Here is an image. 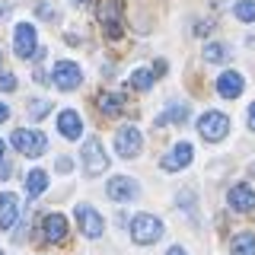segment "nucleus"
Instances as JSON below:
<instances>
[{
	"label": "nucleus",
	"instance_id": "nucleus-1",
	"mask_svg": "<svg viewBox=\"0 0 255 255\" xmlns=\"http://www.w3.org/2000/svg\"><path fill=\"white\" fill-rule=\"evenodd\" d=\"M96 19L102 22L109 38L122 35V0H96Z\"/></svg>",
	"mask_w": 255,
	"mask_h": 255
},
{
	"label": "nucleus",
	"instance_id": "nucleus-2",
	"mask_svg": "<svg viewBox=\"0 0 255 255\" xmlns=\"http://www.w3.org/2000/svg\"><path fill=\"white\" fill-rule=\"evenodd\" d=\"M163 236V223H159V217H153V214H137V217L131 220V239L140 246H150L156 243V239Z\"/></svg>",
	"mask_w": 255,
	"mask_h": 255
},
{
	"label": "nucleus",
	"instance_id": "nucleus-3",
	"mask_svg": "<svg viewBox=\"0 0 255 255\" xmlns=\"http://www.w3.org/2000/svg\"><path fill=\"white\" fill-rule=\"evenodd\" d=\"M140 147H143V137H140V131L134 125H122L115 131V150H118V156L134 159V156L140 153Z\"/></svg>",
	"mask_w": 255,
	"mask_h": 255
},
{
	"label": "nucleus",
	"instance_id": "nucleus-4",
	"mask_svg": "<svg viewBox=\"0 0 255 255\" xmlns=\"http://www.w3.org/2000/svg\"><path fill=\"white\" fill-rule=\"evenodd\" d=\"M13 147L19 150L22 156H42L48 140L42 131H26V128H19V131H13Z\"/></svg>",
	"mask_w": 255,
	"mask_h": 255
},
{
	"label": "nucleus",
	"instance_id": "nucleus-5",
	"mask_svg": "<svg viewBox=\"0 0 255 255\" xmlns=\"http://www.w3.org/2000/svg\"><path fill=\"white\" fill-rule=\"evenodd\" d=\"M83 169L86 175H99V172H106V166H109V156H106V150H102V143L99 137H90L83 143Z\"/></svg>",
	"mask_w": 255,
	"mask_h": 255
},
{
	"label": "nucleus",
	"instance_id": "nucleus-6",
	"mask_svg": "<svg viewBox=\"0 0 255 255\" xmlns=\"http://www.w3.org/2000/svg\"><path fill=\"white\" fill-rule=\"evenodd\" d=\"M198 131H201L204 140H220L223 134L230 131V118L223 115V112H204V115L198 118Z\"/></svg>",
	"mask_w": 255,
	"mask_h": 255
},
{
	"label": "nucleus",
	"instance_id": "nucleus-7",
	"mask_svg": "<svg viewBox=\"0 0 255 255\" xmlns=\"http://www.w3.org/2000/svg\"><path fill=\"white\" fill-rule=\"evenodd\" d=\"M51 83L58 86V90H77V86L83 83V70L70 61H58L54 70H51Z\"/></svg>",
	"mask_w": 255,
	"mask_h": 255
},
{
	"label": "nucleus",
	"instance_id": "nucleus-8",
	"mask_svg": "<svg viewBox=\"0 0 255 255\" xmlns=\"http://www.w3.org/2000/svg\"><path fill=\"white\" fill-rule=\"evenodd\" d=\"M13 48H16V54H19V58H35V26H32V22H19V26H16V35H13Z\"/></svg>",
	"mask_w": 255,
	"mask_h": 255
},
{
	"label": "nucleus",
	"instance_id": "nucleus-9",
	"mask_svg": "<svg viewBox=\"0 0 255 255\" xmlns=\"http://www.w3.org/2000/svg\"><path fill=\"white\" fill-rule=\"evenodd\" d=\"M77 223H80V233H83V236H90V239L102 236V230H106L102 217L93 211L90 204H77Z\"/></svg>",
	"mask_w": 255,
	"mask_h": 255
},
{
	"label": "nucleus",
	"instance_id": "nucleus-10",
	"mask_svg": "<svg viewBox=\"0 0 255 255\" xmlns=\"http://www.w3.org/2000/svg\"><path fill=\"white\" fill-rule=\"evenodd\" d=\"M137 182L128 179V175H115V179L106 185V195L112 198V201H131V198H137Z\"/></svg>",
	"mask_w": 255,
	"mask_h": 255
},
{
	"label": "nucleus",
	"instance_id": "nucleus-11",
	"mask_svg": "<svg viewBox=\"0 0 255 255\" xmlns=\"http://www.w3.org/2000/svg\"><path fill=\"white\" fill-rule=\"evenodd\" d=\"M191 153H195V150H191V143L182 140V143H175L169 153L159 159V166H163V169H169V172H175V169H185V166L191 163Z\"/></svg>",
	"mask_w": 255,
	"mask_h": 255
},
{
	"label": "nucleus",
	"instance_id": "nucleus-12",
	"mask_svg": "<svg viewBox=\"0 0 255 255\" xmlns=\"http://www.w3.org/2000/svg\"><path fill=\"white\" fill-rule=\"evenodd\" d=\"M42 233L48 243H64L67 239V220H64V214H48L42 220Z\"/></svg>",
	"mask_w": 255,
	"mask_h": 255
},
{
	"label": "nucleus",
	"instance_id": "nucleus-13",
	"mask_svg": "<svg viewBox=\"0 0 255 255\" xmlns=\"http://www.w3.org/2000/svg\"><path fill=\"white\" fill-rule=\"evenodd\" d=\"M16 217H19V198L13 191H3L0 195V230H10Z\"/></svg>",
	"mask_w": 255,
	"mask_h": 255
},
{
	"label": "nucleus",
	"instance_id": "nucleus-14",
	"mask_svg": "<svg viewBox=\"0 0 255 255\" xmlns=\"http://www.w3.org/2000/svg\"><path fill=\"white\" fill-rule=\"evenodd\" d=\"M243 86H246V80H243V74H236V70H227V74L217 77V93L223 99H236V96L243 93Z\"/></svg>",
	"mask_w": 255,
	"mask_h": 255
},
{
	"label": "nucleus",
	"instance_id": "nucleus-15",
	"mask_svg": "<svg viewBox=\"0 0 255 255\" xmlns=\"http://www.w3.org/2000/svg\"><path fill=\"white\" fill-rule=\"evenodd\" d=\"M58 131H61L67 140H77L80 131H83V118H80L74 109H64L61 115H58Z\"/></svg>",
	"mask_w": 255,
	"mask_h": 255
},
{
	"label": "nucleus",
	"instance_id": "nucleus-16",
	"mask_svg": "<svg viewBox=\"0 0 255 255\" xmlns=\"http://www.w3.org/2000/svg\"><path fill=\"white\" fill-rule=\"evenodd\" d=\"M227 201H230V207H233V211H252V207H255V191H252L249 185H243V182H239V185L230 188Z\"/></svg>",
	"mask_w": 255,
	"mask_h": 255
},
{
	"label": "nucleus",
	"instance_id": "nucleus-17",
	"mask_svg": "<svg viewBox=\"0 0 255 255\" xmlns=\"http://www.w3.org/2000/svg\"><path fill=\"white\" fill-rule=\"evenodd\" d=\"M185 118H188V106H185V102H169L166 112L156 118V128H163V125H169V122L179 125V122H185Z\"/></svg>",
	"mask_w": 255,
	"mask_h": 255
},
{
	"label": "nucleus",
	"instance_id": "nucleus-18",
	"mask_svg": "<svg viewBox=\"0 0 255 255\" xmlns=\"http://www.w3.org/2000/svg\"><path fill=\"white\" fill-rule=\"evenodd\" d=\"M45 188H48V172H45V169H32V172L26 175V195H29V198H38Z\"/></svg>",
	"mask_w": 255,
	"mask_h": 255
},
{
	"label": "nucleus",
	"instance_id": "nucleus-19",
	"mask_svg": "<svg viewBox=\"0 0 255 255\" xmlns=\"http://www.w3.org/2000/svg\"><path fill=\"white\" fill-rule=\"evenodd\" d=\"M96 106H99L102 115H118L122 106H125V99L115 96V93H99V96H96Z\"/></svg>",
	"mask_w": 255,
	"mask_h": 255
},
{
	"label": "nucleus",
	"instance_id": "nucleus-20",
	"mask_svg": "<svg viewBox=\"0 0 255 255\" xmlns=\"http://www.w3.org/2000/svg\"><path fill=\"white\" fill-rule=\"evenodd\" d=\"M230 249H233V255H255V233H249V230L236 233Z\"/></svg>",
	"mask_w": 255,
	"mask_h": 255
},
{
	"label": "nucleus",
	"instance_id": "nucleus-21",
	"mask_svg": "<svg viewBox=\"0 0 255 255\" xmlns=\"http://www.w3.org/2000/svg\"><path fill=\"white\" fill-rule=\"evenodd\" d=\"M128 83H131L134 90H150V86H153V70H134Z\"/></svg>",
	"mask_w": 255,
	"mask_h": 255
},
{
	"label": "nucleus",
	"instance_id": "nucleus-22",
	"mask_svg": "<svg viewBox=\"0 0 255 255\" xmlns=\"http://www.w3.org/2000/svg\"><path fill=\"white\" fill-rule=\"evenodd\" d=\"M233 13H236V19H243V22H255V0H239L233 6Z\"/></svg>",
	"mask_w": 255,
	"mask_h": 255
},
{
	"label": "nucleus",
	"instance_id": "nucleus-23",
	"mask_svg": "<svg viewBox=\"0 0 255 255\" xmlns=\"http://www.w3.org/2000/svg\"><path fill=\"white\" fill-rule=\"evenodd\" d=\"M223 58H230L227 45H220V42H211V45L204 48V61H223Z\"/></svg>",
	"mask_w": 255,
	"mask_h": 255
},
{
	"label": "nucleus",
	"instance_id": "nucleus-24",
	"mask_svg": "<svg viewBox=\"0 0 255 255\" xmlns=\"http://www.w3.org/2000/svg\"><path fill=\"white\" fill-rule=\"evenodd\" d=\"M51 112V102L48 99H32L29 102V118H45Z\"/></svg>",
	"mask_w": 255,
	"mask_h": 255
},
{
	"label": "nucleus",
	"instance_id": "nucleus-25",
	"mask_svg": "<svg viewBox=\"0 0 255 255\" xmlns=\"http://www.w3.org/2000/svg\"><path fill=\"white\" fill-rule=\"evenodd\" d=\"M35 13L42 16V19H51V22L58 19V10H51V6H48V3H38V6H35Z\"/></svg>",
	"mask_w": 255,
	"mask_h": 255
},
{
	"label": "nucleus",
	"instance_id": "nucleus-26",
	"mask_svg": "<svg viewBox=\"0 0 255 255\" xmlns=\"http://www.w3.org/2000/svg\"><path fill=\"white\" fill-rule=\"evenodd\" d=\"M0 90H3V93H13L16 90V77L13 74H0Z\"/></svg>",
	"mask_w": 255,
	"mask_h": 255
},
{
	"label": "nucleus",
	"instance_id": "nucleus-27",
	"mask_svg": "<svg viewBox=\"0 0 255 255\" xmlns=\"http://www.w3.org/2000/svg\"><path fill=\"white\" fill-rule=\"evenodd\" d=\"M211 26H214L211 19H201V22L195 26V32H198V35H207V32H211Z\"/></svg>",
	"mask_w": 255,
	"mask_h": 255
},
{
	"label": "nucleus",
	"instance_id": "nucleus-28",
	"mask_svg": "<svg viewBox=\"0 0 255 255\" xmlns=\"http://www.w3.org/2000/svg\"><path fill=\"white\" fill-rule=\"evenodd\" d=\"M246 122H249V131H255V102L249 106V115H246Z\"/></svg>",
	"mask_w": 255,
	"mask_h": 255
},
{
	"label": "nucleus",
	"instance_id": "nucleus-29",
	"mask_svg": "<svg viewBox=\"0 0 255 255\" xmlns=\"http://www.w3.org/2000/svg\"><path fill=\"white\" fill-rule=\"evenodd\" d=\"M70 166H74V163H70V159H67V156H61V159H58V169H61V172H67V169H70Z\"/></svg>",
	"mask_w": 255,
	"mask_h": 255
},
{
	"label": "nucleus",
	"instance_id": "nucleus-30",
	"mask_svg": "<svg viewBox=\"0 0 255 255\" xmlns=\"http://www.w3.org/2000/svg\"><path fill=\"white\" fill-rule=\"evenodd\" d=\"M6 118H10V109H6L3 102H0V122H6Z\"/></svg>",
	"mask_w": 255,
	"mask_h": 255
},
{
	"label": "nucleus",
	"instance_id": "nucleus-31",
	"mask_svg": "<svg viewBox=\"0 0 255 255\" xmlns=\"http://www.w3.org/2000/svg\"><path fill=\"white\" fill-rule=\"evenodd\" d=\"M10 175V163H0V179H6Z\"/></svg>",
	"mask_w": 255,
	"mask_h": 255
},
{
	"label": "nucleus",
	"instance_id": "nucleus-32",
	"mask_svg": "<svg viewBox=\"0 0 255 255\" xmlns=\"http://www.w3.org/2000/svg\"><path fill=\"white\" fill-rule=\"evenodd\" d=\"M166 255H185V249H182V246H172V249L166 252Z\"/></svg>",
	"mask_w": 255,
	"mask_h": 255
},
{
	"label": "nucleus",
	"instance_id": "nucleus-33",
	"mask_svg": "<svg viewBox=\"0 0 255 255\" xmlns=\"http://www.w3.org/2000/svg\"><path fill=\"white\" fill-rule=\"evenodd\" d=\"M3 16H10V3H0V19H3Z\"/></svg>",
	"mask_w": 255,
	"mask_h": 255
},
{
	"label": "nucleus",
	"instance_id": "nucleus-34",
	"mask_svg": "<svg viewBox=\"0 0 255 255\" xmlns=\"http://www.w3.org/2000/svg\"><path fill=\"white\" fill-rule=\"evenodd\" d=\"M3 153H6V143L0 140V163H3Z\"/></svg>",
	"mask_w": 255,
	"mask_h": 255
},
{
	"label": "nucleus",
	"instance_id": "nucleus-35",
	"mask_svg": "<svg viewBox=\"0 0 255 255\" xmlns=\"http://www.w3.org/2000/svg\"><path fill=\"white\" fill-rule=\"evenodd\" d=\"M70 3H74V6H83V3H86V0H70Z\"/></svg>",
	"mask_w": 255,
	"mask_h": 255
},
{
	"label": "nucleus",
	"instance_id": "nucleus-36",
	"mask_svg": "<svg viewBox=\"0 0 255 255\" xmlns=\"http://www.w3.org/2000/svg\"><path fill=\"white\" fill-rule=\"evenodd\" d=\"M0 74H3V54H0Z\"/></svg>",
	"mask_w": 255,
	"mask_h": 255
},
{
	"label": "nucleus",
	"instance_id": "nucleus-37",
	"mask_svg": "<svg viewBox=\"0 0 255 255\" xmlns=\"http://www.w3.org/2000/svg\"><path fill=\"white\" fill-rule=\"evenodd\" d=\"M0 255H3V252H0Z\"/></svg>",
	"mask_w": 255,
	"mask_h": 255
}]
</instances>
